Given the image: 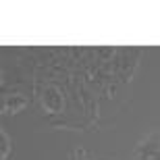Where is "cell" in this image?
Masks as SVG:
<instances>
[{
    "label": "cell",
    "instance_id": "4",
    "mask_svg": "<svg viewBox=\"0 0 160 160\" xmlns=\"http://www.w3.org/2000/svg\"><path fill=\"white\" fill-rule=\"evenodd\" d=\"M75 154H77V160H85V156H83V150H77Z\"/></svg>",
    "mask_w": 160,
    "mask_h": 160
},
{
    "label": "cell",
    "instance_id": "2",
    "mask_svg": "<svg viewBox=\"0 0 160 160\" xmlns=\"http://www.w3.org/2000/svg\"><path fill=\"white\" fill-rule=\"evenodd\" d=\"M25 96L21 94H11L8 98H6V110L8 112H15V110H19V108H23L25 106Z\"/></svg>",
    "mask_w": 160,
    "mask_h": 160
},
{
    "label": "cell",
    "instance_id": "3",
    "mask_svg": "<svg viewBox=\"0 0 160 160\" xmlns=\"http://www.w3.org/2000/svg\"><path fill=\"white\" fill-rule=\"evenodd\" d=\"M6 139H8V137L2 133V156H6V152H8V142H6Z\"/></svg>",
    "mask_w": 160,
    "mask_h": 160
},
{
    "label": "cell",
    "instance_id": "1",
    "mask_svg": "<svg viewBox=\"0 0 160 160\" xmlns=\"http://www.w3.org/2000/svg\"><path fill=\"white\" fill-rule=\"evenodd\" d=\"M38 98H40L42 106L46 108L48 112H60L65 106V96H62V88L54 85V83H42L38 81L36 85Z\"/></svg>",
    "mask_w": 160,
    "mask_h": 160
}]
</instances>
